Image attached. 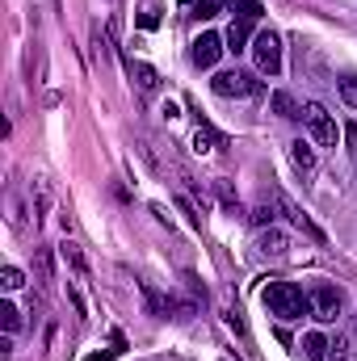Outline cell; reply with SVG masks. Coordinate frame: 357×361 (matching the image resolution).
Returning a JSON list of instances; mask_svg holds the SVG:
<instances>
[{
	"instance_id": "ba28073f",
	"label": "cell",
	"mask_w": 357,
	"mask_h": 361,
	"mask_svg": "<svg viewBox=\"0 0 357 361\" xmlns=\"http://www.w3.org/2000/svg\"><path fill=\"white\" fill-rule=\"evenodd\" d=\"M257 248H261L265 257H286V252H290V240H286V231H277V227H261Z\"/></svg>"
},
{
	"instance_id": "ac0fdd59",
	"label": "cell",
	"mask_w": 357,
	"mask_h": 361,
	"mask_svg": "<svg viewBox=\"0 0 357 361\" xmlns=\"http://www.w3.org/2000/svg\"><path fill=\"white\" fill-rule=\"evenodd\" d=\"M0 324H4V332L13 336V332L21 328V311H17L13 302H0Z\"/></svg>"
},
{
	"instance_id": "7402d4cb",
	"label": "cell",
	"mask_w": 357,
	"mask_h": 361,
	"mask_svg": "<svg viewBox=\"0 0 357 361\" xmlns=\"http://www.w3.org/2000/svg\"><path fill=\"white\" fill-rule=\"evenodd\" d=\"M227 328H231V332H240V336H244V319H240V311H227Z\"/></svg>"
},
{
	"instance_id": "277c9868",
	"label": "cell",
	"mask_w": 357,
	"mask_h": 361,
	"mask_svg": "<svg viewBox=\"0 0 357 361\" xmlns=\"http://www.w3.org/2000/svg\"><path fill=\"white\" fill-rule=\"evenodd\" d=\"M210 89L219 92V97H257L261 92V80L253 72H219L210 80Z\"/></svg>"
},
{
	"instance_id": "9a60e30c",
	"label": "cell",
	"mask_w": 357,
	"mask_h": 361,
	"mask_svg": "<svg viewBox=\"0 0 357 361\" xmlns=\"http://www.w3.org/2000/svg\"><path fill=\"white\" fill-rule=\"evenodd\" d=\"M231 4H236V21H248V25L261 21V0H231Z\"/></svg>"
},
{
	"instance_id": "603a6c76",
	"label": "cell",
	"mask_w": 357,
	"mask_h": 361,
	"mask_svg": "<svg viewBox=\"0 0 357 361\" xmlns=\"http://www.w3.org/2000/svg\"><path fill=\"white\" fill-rule=\"evenodd\" d=\"M345 143H349V152L357 156V122H349V126H345Z\"/></svg>"
},
{
	"instance_id": "d6986e66",
	"label": "cell",
	"mask_w": 357,
	"mask_h": 361,
	"mask_svg": "<svg viewBox=\"0 0 357 361\" xmlns=\"http://www.w3.org/2000/svg\"><path fill=\"white\" fill-rule=\"evenodd\" d=\"M341 101H345V105H353V109H357V76H349V80H341Z\"/></svg>"
},
{
	"instance_id": "3957f363",
	"label": "cell",
	"mask_w": 357,
	"mask_h": 361,
	"mask_svg": "<svg viewBox=\"0 0 357 361\" xmlns=\"http://www.w3.org/2000/svg\"><path fill=\"white\" fill-rule=\"evenodd\" d=\"M253 59H257V68H261L265 76H277V72H282V38H277L273 30H261V34L253 38Z\"/></svg>"
},
{
	"instance_id": "e0dca14e",
	"label": "cell",
	"mask_w": 357,
	"mask_h": 361,
	"mask_svg": "<svg viewBox=\"0 0 357 361\" xmlns=\"http://www.w3.org/2000/svg\"><path fill=\"white\" fill-rule=\"evenodd\" d=\"M0 286L13 294V290H21V286H25V273L17 269V265H4V269H0Z\"/></svg>"
},
{
	"instance_id": "7c38bea8",
	"label": "cell",
	"mask_w": 357,
	"mask_h": 361,
	"mask_svg": "<svg viewBox=\"0 0 357 361\" xmlns=\"http://www.w3.org/2000/svg\"><path fill=\"white\" fill-rule=\"evenodd\" d=\"M131 76H135V85H139L143 92L160 89V76H156V68H152V63H135V59H131Z\"/></svg>"
},
{
	"instance_id": "ffe728a7",
	"label": "cell",
	"mask_w": 357,
	"mask_h": 361,
	"mask_svg": "<svg viewBox=\"0 0 357 361\" xmlns=\"http://www.w3.org/2000/svg\"><path fill=\"white\" fill-rule=\"evenodd\" d=\"M253 223L257 227H273V206H257L253 210Z\"/></svg>"
},
{
	"instance_id": "484cf974",
	"label": "cell",
	"mask_w": 357,
	"mask_h": 361,
	"mask_svg": "<svg viewBox=\"0 0 357 361\" xmlns=\"http://www.w3.org/2000/svg\"><path fill=\"white\" fill-rule=\"evenodd\" d=\"M227 361H236V357H227Z\"/></svg>"
},
{
	"instance_id": "30bf717a",
	"label": "cell",
	"mask_w": 357,
	"mask_h": 361,
	"mask_svg": "<svg viewBox=\"0 0 357 361\" xmlns=\"http://www.w3.org/2000/svg\"><path fill=\"white\" fill-rule=\"evenodd\" d=\"M214 147H223V135H219L210 122H202V126H198V135H193V152H198V156H210Z\"/></svg>"
},
{
	"instance_id": "cb8c5ba5",
	"label": "cell",
	"mask_w": 357,
	"mask_h": 361,
	"mask_svg": "<svg viewBox=\"0 0 357 361\" xmlns=\"http://www.w3.org/2000/svg\"><path fill=\"white\" fill-rule=\"evenodd\" d=\"M139 25H143V30H156V25H160V17H156V13H143V17H139Z\"/></svg>"
},
{
	"instance_id": "8992f818",
	"label": "cell",
	"mask_w": 357,
	"mask_h": 361,
	"mask_svg": "<svg viewBox=\"0 0 357 361\" xmlns=\"http://www.w3.org/2000/svg\"><path fill=\"white\" fill-rule=\"evenodd\" d=\"M223 51H227V42H223L219 34H198V38H193V51H189V59H193V68H214Z\"/></svg>"
},
{
	"instance_id": "9c48e42d",
	"label": "cell",
	"mask_w": 357,
	"mask_h": 361,
	"mask_svg": "<svg viewBox=\"0 0 357 361\" xmlns=\"http://www.w3.org/2000/svg\"><path fill=\"white\" fill-rule=\"evenodd\" d=\"M248 38H253V25H248V21H231V30L223 34V42H227V51H231V55L253 51V47H248Z\"/></svg>"
},
{
	"instance_id": "52a82bcc",
	"label": "cell",
	"mask_w": 357,
	"mask_h": 361,
	"mask_svg": "<svg viewBox=\"0 0 357 361\" xmlns=\"http://www.w3.org/2000/svg\"><path fill=\"white\" fill-rule=\"evenodd\" d=\"M273 202H277V210H282V214H286V219H290L298 231H307L311 240H324V231H320V227H315V223H311V219H307V214H303V210H298L290 197H286V193H273Z\"/></svg>"
},
{
	"instance_id": "44dd1931",
	"label": "cell",
	"mask_w": 357,
	"mask_h": 361,
	"mask_svg": "<svg viewBox=\"0 0 357 361\" xmlns=\"http://www.w3.org/2000/svg\"><path fill=\"white\" fill-rule=\"evenodd\" d=\"M63 257L76 265V273H85V261H80V252H76V244H63Z\"/></svg>"
},
{
	"instance_id": "8fae6325",
	"label": "cell",
	"mask_w": 357,
	"mask_h": 361,
	"mask_svg": "<svg viewBox=\"0 0 357 361\" xmlns=\"http://www.w3.org/2000/svg\"><path fill=\"white\" fill-rule=\"evenodd\" d=\"M328 349H332L328 336H320V332H307L303 336V357L307 361H328Z\"/></svg>"
},
{
	"instance_id": "5bb4252c",
	"label": "cell",
	"mask_w": 357,
	"mask_h": 361,
	"mask_svg": "<svg viewBox=\"0 0 357 361\" xmlns=\"http://www.w3.org/2000/svg\"><path fill=\"white\" fill-rule=\"evenodd\" d=\"M273 114H277V118H303V109L294 105L290 92H273Z\"/></svg>"
},
{
	"instance_id": "4fadbf2b",
	"label": "cell",
	"mask_w": 357,
	"mask_h": 361,
	"mask_svg": "<svg viewBox=\"0 0 357 361\" xmlns=\"http://www.w3.org/2000/svg\"><path fill=\"white\" fill-rule=\"evenodd\" d=\"M290 160H294V164H298L303 173H311V169H315V152H311V143L294 139V143H290Z\"/></svg>"
},
{
	"instance_id": "7a4b0ae2",
	"label": "cell",
	"mask_w": 357,
	"mask_h": 361,
	"mask_svg": "<svg viewBox=\"0 0 357 361\" xmlns=\"http://www.w3.org/2000/svg\"><path fill=\"white\" fill-rule=\"evenodd\" d=\"M303 126L311 130L315 143H324V147L337 143V122H332V114H328L320 101H307V105H303Z\"/></svg>"
},
{
	"instance_id": "2e32d148",
	"label": "cell",
	"mask_w": 357,
	"mask_h": 361,
	"mask_svg": "<svg viewBox=\"0 0 357 361\" xmlns=\"http://www.w3.org/2000/svg\"><path fill=\"white\" fill-rule=\"evenodd\" d=\"M227 4H231V0H193V17H198V21H210V17H219Z\"/></svg>"
},
{
	"instance_id": "5b68a950",
	"label": "cell",
	"mask_w": 357,
	"mask_h": 361,
	"mask_svg": "<svg viewBox=\"0 0 357 361\" xmlns=\"http://www.w3.org/2000/svg\"><path fill=\"white\" fill-rule=\"evenodd\" d=\"M311 315H315L320 324H337V319H341V294H337L328 281H320V286L311 290Z\"/></svg>"
},
{
	"instance_id": "d4e9b609",
	"label": "cell",
	"mask_w": 357,
	"mask_h": 361,
	"mask_svg": "<svg viewBox=\"0 0 357 361\" xmlns=\"http://www.w3.org/2000/svg\"><path fill=\"white\" fill-rule=\"evenodd\" d=\"M114 353H118V349H114ZM114 353H92V357H85V361H109Z\"/></svg>"
},
{
	"instance_id": "6da1fadb",
	"label": "cell",
	"mask_w": 357,
	"mask_h": 361,
	"mask_svg": "<svg viewBox=\"0 0 357 361\" xmlns=\"http://www.w3.org/2000/svg\"><path fill=\"white\" fill-rule=\"evenodd\" d=\"M261 302H265L269 315H277L282 324L311 315V294H303L294 281H269L265 290H261Z\"/></svg>"
}]
</instances>
